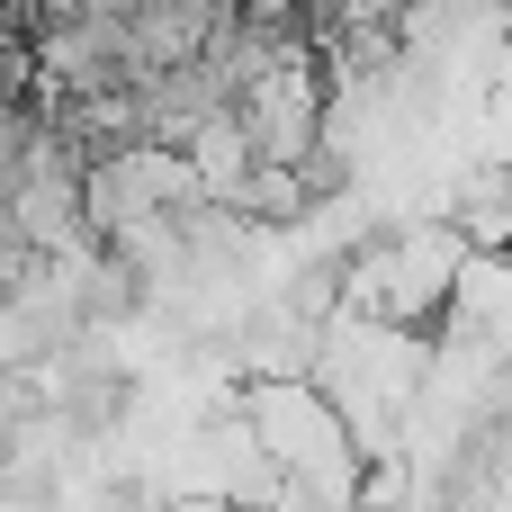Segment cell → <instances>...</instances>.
<instances>
[{"label": "cell", "mask_w": 512, "mask_h": 512, "mask_svg": "<svg viewBox=\"0 0 512 512\" xmlns=\"http://www.w3.org/2000/svg\"><path fill=\"white\" fill-rule=\"evenodd\" d=\"M234 117H243V144H252V162H279V171H306V153H315V126H324V81H315V54L306 45H288L243 99H234Z\"/></svg>", "instance_id": "1"}]
</instances>
